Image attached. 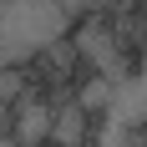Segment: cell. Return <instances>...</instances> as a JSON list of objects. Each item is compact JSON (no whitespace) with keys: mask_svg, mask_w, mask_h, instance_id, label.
I'll return each instance as SVG.
<instances>
[{"mask_svg":"<svg viewBox=\"0 0 147 147\" xmlns=\"http://www.w3.org/2000/svg\"><path fill=\"white\" fill-rule=\"evenodd\" d=\"M71 36V15L56 0H0V66H26Z\"/></svg>","mask_w":147,"mask_h":147,"instance_id":"cell-1","label":"cell"},{"mask_svg":"<svg viewBox=\"0 0 147 147\" xmlns=\"http://www.w3.org/2000/svg\"><path fill=\"white\" fill-rule=\"evenodd\" d=\"M71 51L81 66H91V76H107L112 86H122L127 76H132L137 61L127 56V46H122L117 26L107 20V15H86V20H76L71 26Z\"/></svg>","mask_w":147,"mask_h":147,"instance_id":"cell-2","label":"cell"},{"mask_svg":"<svg viewBox=\"0 0 147 147\" xmlns=\"http://www.w3.org/2000/svg\"><path fill=\"white\" fill-rule=\"evenodd\" d=\"M112 127H122V132H147V15H142V46H137V66L132 76L117 86V96H112V107H107V117Z\"/></svg>","mask_w":147,"mask_h":147,"instance_id":"cell-3","label":"cell"},{"mask_svg":"<svg viewBox=\"0 0 147 147\" xmlns=\"http://www.w3.org/2000/svg\"><path fill=\"white\" fill-rule=\"evenodd\" d=\"M51 117H56V107L46 102V96H20L10 107V137L15 147H51Z\"/></svg>","mask_w":147,"mask_h":147,"instance_id":"cell-4","label":"cell"},{"mask_svg":"<svg viewBox=\"0 0 147 147\" xmlns=\"http://www.w3.org/2000/svg\"><path fill=\"white\" fill-rule=\"evenodd\" d=\"M51 142L56 147H86L91 142V117L76 102H61L56 117H51Z\"/></svg>","mask_w":147,"mask_h":147,"instance_id":"cell-5","label":"cell"},{"mask_svg":"<svg viewBox=\"0 0 147 147\" xmlns=\"http://www.w3.org/2000/svg\"><path fill=\"white\" fill-rule=\"evenodd\" d=\"M112 96H117V86H112V81H107V76H81V86H76V96L71 102L81 107V112H86V117H107V107H112Z\"/></svg>","mask_w":147,"mask_h":147,"instance_id":"cell-6","label":"cell"},{"mask_svg":"<svg viewBox=\"0 0 147 147\" xmlns=\"http://www.w3.org/2000/svg\"><path fill=\"white\" fill-rule=\"evenodd\" d=\"M26 96V66H0V102L15 107Z\"/></svg>","mask_w":147,"mask_h":147,"instance_id":"cell-7","label":"cell"},{"mask_svg":"<svg viewBox=\"0 0 147 147\" xmlns=\"http://www.w3.org/2000/svg\"><path fill=\"white\" fill-rule=\"evenodd\" d=\"M56 5L71 15V26H76V20H86V15H107V5H112V0H56Z\"/></svg>","mask_w":147,"mask_h":147,"instance_id":"cell-8","label":"cell"},{"mask_svg":"<svg viewBox=\"0 0 147 147\" xmlns=\"http://www.w3.org/2000/svg\"><path fill=\"white\" fill-rule=\"evenodd\" d=\"M86 147H91V142H86Z\"/></svg>","mask_w":147,"mask_h":147,"instance_id":"cell-9","label":"cell"}]
</instances>
